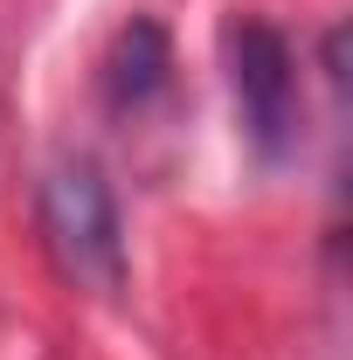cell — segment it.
<instances>
[{"label":"cell","mask_w":353,"mask_h":360,"mask_svg":"<svg viewBox=\"0 0 353 360\" xmlns=\"http://www.w3.org/2000/svg\"><path fill=\"white\" fill-rule=\"evenodd\" d=\"M174 90V42L153 14H132L111 49H104V70H97V97L111 118H146L160 97Z\"/></svg>","instance_id":"3"},{"label":"cell","mask_w":353,"mask_h":360,"mask_svg":"<svg viewBox=\"0 0 353 360\" xmlns=\"http://www.w3.org/2000/svg\"><path fill=\"white\" fill-rule=\"evenodd\" d=\"M222 70H229V104H236V139L243 153L277 174L305 146V84H298V49L264 14H229L222 21Z\"/></svg>","instance_id":"1"},{"label":"cell","mask_w":353,"mask_h":360,"mask_svg":"<svg viewBox=\"0 0 353 360\" xmlns=\"http://www.w3.org/2000/svg\"><path fill=\"white\" fill-rule=\"evenodd\" d=\"M42 243L70 284L97 298L125 291V215L90 153H63L42 174Z\"/></svg>","instance_id":"2"}]
</instances>
